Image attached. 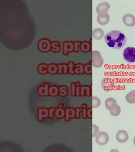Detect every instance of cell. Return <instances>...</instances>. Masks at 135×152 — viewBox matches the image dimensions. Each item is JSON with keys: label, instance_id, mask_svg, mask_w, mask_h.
Instances as JSON below:
<instances>
[{"label": "cell", "instance_id": "obj_39", "mask_svg": "<svg viewBox=\"0 0 135 152\" xmlns=\"http://www.w3.org/2000/svg\"><path fill=\"white\" fill-rule=\"evenodd\" d=\"M92 108H90L87 109V117L90 119H92L93 116H92Z\"/></svg>", "mask_w": 135, "mask_h": 152}, {"label": "cell", "instance_id": "obj_40", "mask_svg": "<svg viewBox=\"0 0 135 152\" xmlns=\"http://www.w3.org/2000/svg\"><path fill=\"white\" fill-rule=\"evenodd\" d=\"M64 104L63 103H60L59 105L58 108H63V107H64Z\"/></svg>", "mask_w": 135, "mask_h": 152}, {"label": "cell", "instance_id": "obj_22", "mask_svg": "<svg viewBox=\"0 0 135 152\" xmlns=\"http://www.w3.org/2000/svg\"><path fill=\"white\" fill-rule=\"evenodd\" d=\"M126 101L131 104H135V90L130 91L125 97Z\"/></svg>", "mask_w": 135, "mask_h": 152}, {"label": "cell", "instance_id": "obj_41", "mask_svg": "<svg viewBox=\"0 0 135 152\" xmlns=\"http://www.w3.org/2000/svg\"><path fill=\"white\" fill-rule=\"evenodd\" d=\"M133 142H134V145L135 146V136L134 137V140H133Z\"/></svg>", "mask_w": 135, "mask_h": 152}, {"label": "cell", "instance_id": "obj_16", "mask_svg": "<svg viewBox=\"0 0 135 152\" xmlns=\"http://www.w3.org/2000/svg\"><path fill=\"white\" fill-rule=\"evenodd\" d=\"M92 96V87L89 85H81L80 96Z\"/></svg>", "mask_w": 135, "mask_h": 152}, {"label": "cell", "instance_id": "obj_25", "mask_svg": "<svg viewBox=\"0 0 135 152\" xmlns=\"http://www.w3.org/2000/svg\"><path fill=\"white\" fill-rule=\"evenodd\" d=\"M69 88L67 86L60 85L59 87L58 95L61 97H65L69 95Z\"/></svg>", "mask_w": 135, "mask_h": 152}, {"label": "cell", "instance_id": "obj_28", "mask_svg": "<svg viewBox=\"0 0 135 152\" xmlns=\"http://www.w3.org/2000/svg\"><path fill=\"white\" fill-rule=\"evenodd\" d=\"M84 74L87 75L92 74V61L90 63H86L84 65Z\"/></svg>", "mask_w": 135, "mask_h": 152}, {"label": "cell", "instance_id": "obj_38", "mask_svg": "<svg viewBox=\"0 0 135 152\" xmlns=\"http://www.w3.org/2000/svg\"><path fill=\"white\" fill-rule=\"evenodd\" d=\"M76 96H80V90L81 85L79 82H76Z\"/></svg>", "mask_w": 135, "mask_h": 152}, {"label": "cell", "instance_id": "obj_26", "mask_svg": "<svg viewBox=\"0 0 135 152\" xmlns=\"http://www.w3.org/2000/svg\"><path fill=\"white\" fill-rule=\"evenodd\" d=\"M49 96L52 97L57 96L59 94V87L56 85H52L49 87Z\"/></svg>", "mask_w": 135, "mask_h": 152}, {"label": "cell", "instance_id": "obj_24", "mask_svg": "<svg viewBox=\"0 0 135 152\" xmlns=\"http://www.w3.org/2000/svg\"><path fill=\"white\" fill-rule=\"evenodd\" d=\"M74 73L75 74L77 75L84 74V65L82 63H81L75 64V67H74Z\"/></svg>", "mask_w": 135, "mask_h": 152}, {"label": "cell", "instance_id": "obj_15", "mask_svg": "<svg viewBox=\"0 0 135 152\" xmlns=\"http://www.w3.org/2000/svg\"><path fill=\"white\" fill-rule=\"evenodd\" d=\"M65 110V120L70 121L71 119L75 118L76 117V110L73 108H66Z\"/></svg>", "mask_w": 135, "mask_h": 152}, {"label": "cell", "instance_id": "obj_10", "mask_svg": "<svg viewBox=\"0 0 135 152\" xmlns=\"http://www.w3.org/2000/svg\"><path fill=\"white\" fill-rule=\"evenodd\" d=\"M116 138L120 143H125L128 140L129 135L126 130H119L116 134Z\"/></svg>", "mask_w": 135, "mask_h": 152}, {"label": "cell", "instance_id": "obj_17", "mask_svg": "<svg viewBox=\"0 0 135 152\" xmlns=\"http://www.w3.org/2000/svg\"><path fill=\"white\" fill-rule=\"evenodd\" d=\"M104 31L101 28H96L93 31V37L96 40H100L104 37Z\"/></svg>", "mask_w": 135, "mask_h": 152}, {"label": "cell", "instance_id": "obj_6", "mask_svg": "<svg viewBox=\"0 0 135 152\" xmlns=\"http://www.w3.org/2000/svg\"><path fill=\"white\" fill-rule=\"evenodd\" d=\"M115 83L112 79L106 77L102 80L101 86L104 91H110L112 90L114 87Z\"/></svg>", "mask_w": 135, "mask_h": 152}, {"label": "cell", "instance_id": "obj_36", "mask_svg": "<svg viewBox=\"0 0 135 152\" xmlns=\"http://www.w3.org/2000/svg\"><path fill=\"white\" fill-rule=\"evenodd\" d=\"M99 133V128L96 125H93V137H96L98 133Z\"/></svg>", "mask_w": 135, "mask_h": 152}, {"label": "cell", "instance_id": "obj_30", "mask_svg": "<svg viewBox=\"0 0 135 152\" xmlns=\"http://www.w3.org/2000/svg\"><path fill=\"white\" fill-rule=\"evenodd\" d=\"M67 64L69 74L71 75H74L75 74L74 67H75V64L72 61H69Z\"/></svg>", "mask_w": 135, "mask_h": 152}, {"label": "cell", "instance_id": "obj_13", "mask_svg": "<svg viewBox=\"0 0 135 152\" xmlns=\"http://www.w3.org/2000/svg\"><path fill=\"white\" fill-rule=\"evenodd\" d=\"M117 101L113 98H108L105 101V106L108 110L112 111L117 107Z\"/></svg>", "mask_w": 135, "mask_h": 152}, {"label": "cell", "instance_id": "obj_20", "mask_svg": "<svg viewBox=\"0 0 135 152\" xmlns=\"http://www.w3.org/2000/svg\"><path fill=\"white\" fill-rule=\"evenodd\" d=\"M48 66L47 64L45 63H41L39 64L37 67L38 72L42 75H45L48 73Z\"/></svg>", "mask_w": 135, "mask_h": 152}, {"label": "cell", "instance_id": "obj_18", "mask_svg": "<svg viewBox=\"0 0 135 152\" xmlns=\"http://www.w3.org/2000/svg\"><path fill=\"white\" fill-rule=\"evenodd\" d=\"M58 74H69L68 64L66 63H58Z\"/></svg>", "mask_w": 135, "mask_h": 152}, {"label": "cell", "instance_id": "obj_4", "mask_svg": "<svg viewBox=\"0 0 135 152\" xmlns=\"http://www.w3.org/2000/svg\"><path fill=\"white\" fill-rule=\"evenodd\" d=\"M92 63L93 66L96 68H100L104 65V59L99 51L97 50L93 51Z\"/></svg>", "mask_w": 135, "mask_h": 152}, {"label": "cell", "instance_id": "obj_19", "mask_svg": "<svg viewBox=\"0 0 135 152\" xmlns=\"http://www.w3.org/2000/svg\"><path fill=\"white\" fill-rule=\"evenodd\" d=\"M80 50L83 53H88L91 51V43L88 41H84L82 42L80 46Z\"/></svg>", "mask_w": 135, "mask_h": 152}, {"label": "cell", "instance_id": "obj_8", "mask_svg": "<svg viewBox=\"0 0 135 152\" xmlns=\"http://www.w3.org/2000/svg\"><path fill=\"white\" fill-rule=\"evenodd\" d=\"M49 83H45L39 86L37 89V93L41 97L49 96Z\"/></svg>", "mask_w": 135, "mask_h": 152}, {"label": "cell", "instance_id": "obj_35", "mask_svg": "<svg viewBox=\"0 0 135 152\" xmlns=\"http://www.w3.org/2000/svg\"><path fill=\"white\" fill-rule=\"evenodd\" d=\"M75 110H76L75 118L77 119L82 118V108H75Z\"/></svg>", "mask_w": 135, "mask_h": 152}, {"label": "cell", "instance_id": "obj_29", "mask_svg": "<svg viewBox=\"0 0 135 152\" xmlns=\"http://www.w3.org/2000/svg\"><path fill=\"white\" fill-rule=\"evenodd\" d=\"M92 108H98L101 104V101L98 97L94 96L93 97Z\"/></svg>", "mask_w": 135, "mask_h": 152}, {"label": "cell", "instance_id": "obj_3", "mask_svg": "<svg viewBox=\"0 0 135 152\" xmlns=\"http://www.w3.org/2000/svg\"><path fill=\"white\" fill-rule=\"evenodd\" d=\"M124 58L127 62L129 63L135 62V48L134 47H127L123 53Z\"/></svg>", "mask_w": 135, "mask_h": 152}, {"label": "cell", "instance_id": "obj_7", "mask_svg": "<svg viewBox=\"0 0 135 152\" xmlns=\"http://www.w3.org/2000/svg\"><path fill=\"white\" fill-rule=\"evenodd\" d=\"M123 21L127 26L133 27L135 25V17L132 14H125L123 17Z\"/></svg>", "mask_w": 135, "mask_h": 152}, {"label": "cell", "instance_id": "obj_14", "mask_svg": "<svg viewBox=\"0 0 135 152\" xmlns=\"http://www.w3.org/2000/svg\"><path fill=\"white\" fill-rule=\"evenodd\" d=\"M110 8V5L109 4V3L104 2L98 5L96 9V11L98 14L101 13L107 12Z\"/></svg>", "mask_w": 135, "mask_h": 152}, {"label": "cell", "instance_id": "obj_34", "mask_svg": "<svg viewBox=\"0 0 135 152\" xmlns=\"http://www.w3.org/2000/svg\"><path fill=\"white\" fill-rule=\"evenodd\" d=\"M71 95L72 96H76V83H71Z\"/></svg>", "mask_w": 135, "mask_h": 152}, {"label": "cell", "instance_id": "obj_32", "mask_svg": "<svg viewBox=\"0 0 135 152\" xmlns=\"http://www.w3.org/2000/svg\"><path fill=\"white\" fill-rule=\"evenodd\" d=\"M81 43H82V42L80 41H75L73 42V45H74L73 52L74 53H79Z\"/></svg>", "mask_w": 135, "mask_h": 152}, {"label": "cell", "instance_id": "obj_27", "mask_svg": "<svg viewBox=\"0 0 135 152\" xmlns=\"http://www.w3.org/2000/svg\"><path fill=\"white\" fill-rule=\"evenodd\" d=\"M65 110L63 108H56L55 112V115L57 118L62 119L64 118L65 116Z\"/></svg>", "mask_w": 135, "mask_h": 152}, {"label": "cell", "instance_id": "obj_21", "mask_svg": "<svg viewBox=\"0 0 135 152\" xmlns=\"http://www.w3.org/2000/svg\"><path fill=\"white\" fill-rule=\"evenodd\" d=\"M61 44L58 41H53L51 43V51L53 53H59L61 50Z\"/></svg>", "mask_w": 135, "mask_h": 152}, {"label": "cell", "instance_id": "obj_12", "mask_svg": "<svg viewBox=\"0 0 135 152\" xmlns=\"http://www.w3.org/2000/svg\"><path fill=\"white\" fill-rule=\"evenodd\" d=\"M38 116L37 119L39 122H42L44 118L49 117L48 108H38Z\"/></svg>", "mask_w": 135, "mask_h": 152}, {"label": "cell", "instance_id": "obj_37", "mask_svg": "<svg viewBox=\"0 0 135 152\" xmlns=\"http://www.w3.org/2000/svg\"><path fill=\"white\" fill-rule=\"evenodd\" d=\"M56 108H48L49 110V117L48 118L50 119H52L54 118V115H55V111Z\"/></svg>", "mask_w": 135, "mask_h": 152}, {"label": "cell", "instance_id": "obj_2", "mask_svg": "<svg viewBox=\"0 0 135 152\" xmlns=\"http://www.w3.org/2000/svg\"><path fill=\"white\" fill-rule=\"evenodd\" d=\"M51 43L50 40L47 38L41 39L37 44L38 49L42 53H48L51 50Z\"/></svg>", "mask_w": 135, "mask_h": 152}, {"label": "cell", "instance_id": "obj_5", "mask_svg": "<svg viewBox=\"0 0 135 152\" xmlns=\"http://www.w3.org/2000/svg\"><path fill=\"white\" fill-rule=\"evenodd\" d=\"M96 142L100 145H104L108 143L109 136L107 133L104 131L99 132L96 137Z\"/></svg>", "mask_w": 135, "mask_h": 152}, {"label": "cell", "instance_id": "obj_1", "mask_svg": "<svg viewBox=\"0 0 135 152\" xmlns=\"http://www.w3.org/2000/svg\"><path fill=\"white\" fill-rule=\"evenodd\" d=\"M104 40L109 47L113 49H120L126 44L127 38L121 31L113 30L105 35Z\"/></svg>", "mask_w": 135, "mask_h": 152}, {"label": "cell", "instance_id": "obj_23", "mask_svg": "<svg viewBox=\"0 0 135 152\" xmlns=\"http://www.w3.org/2000/svg\"><path fill=\"white\" fill-rule=\"evenodd\" d=\"M48 73L52 75H55L57 73L58 65L55 63H51L48 65Z\"/></svg>", "mask_w": 135, "mask_h": 152}, {"label": "cell", "instance_id": "obj_9", "mask_svg": "<svg viewBox=\"0 0 135 152\" xmlns=\"http://www.w3.org/2000/svg\"><path fill=\"white\" fill-rule=\"evenodd\" d=\"M74 45L71 41H64L63 42V55L68 56L69 53L73 52Z\"/></svg>", "mask_w": 135, "mask_h": 152}, {"label": "cell", "instance_id": "obj_11", "mask_svg": "<svg viewBox=\"0 0 135 152\" xmlns=\"http://www.w3.org/2000/svg\"><path fill=\"white\" fill-rule=\"evenodd\" d=\"M110 16L107 12L101 13L98 14L97 17V21L102 26L107 25L110 21Z\"/></svg>", "mask_w": 135, "mask_h": 152}, {"label": "cell", "instance_id": "obj_31", "mask_svg": "<svg viewBox=\"0 0 135 152\" xmlns=\"http://www.w3.org/2000/svg\"><path fill=\"white\" fill-rule=\"evenodd\" d=\"M121 112V109L119 105L117 104L116 108L112 111H109L111 114L113 116H117L120 114Z\"/></svg>", "mask_w": 135, "mask_h": 152}, {"label": "cell", "instance_id": "obj_33", "mask_svg": "<svg viewBox=\"0 0 135 152\" xmlns=\"http://www.w3.org/2000/svg\"><path fill=\"white\" fill-rule=\"evenodd\" d=\"M82 118L86 119L87 118V105L86 103H83L82 106Z\"/></svg>", "mask_w": 135, "mask_h": 152}]
</instances>
